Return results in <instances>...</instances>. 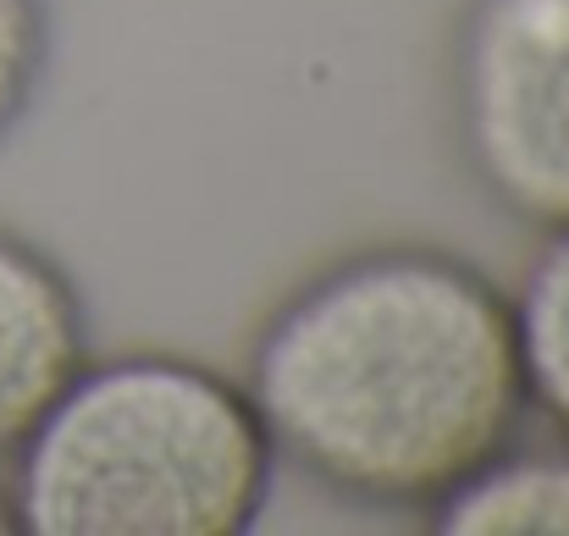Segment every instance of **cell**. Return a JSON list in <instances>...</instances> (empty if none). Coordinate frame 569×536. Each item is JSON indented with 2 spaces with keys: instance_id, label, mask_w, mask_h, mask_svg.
Masks as SVG:
<instances>
[{
  "instance_id": "1",
  "label": "cell",
  "mask_w": 569,
  "mask_h": 536,
  "mask_svg": "<svg viewBox=\"0 0 569 536\" xmlns=\"http://www.w3.org/2000/svg\"><path fill=\"white\" fill-rule=\"evenodd\" d=\"M243 387L282 465L420 526L531 420L509 288L437 244H377L299 282Z\"/></svg>"
},
{
  "instance_id": "2",
  "label": "cell",
  "mask_w": 569,
  "mask_h": 536,
  "mask_svg": "<svg viewBox=\"0 0 569 536\" xmlns=\"http://www.w3.org/2000/svg\"><path fill=\"white\" fill-rule=\"evenodd\" d=\"M17 536H243L277 487L249 387L204 359H94L6 459Z\"/></svg>"
},
{
  "instance_id": "3",
  "label": "cell",
  "mask_w": 569,
  "mask_h": 536,
  "mask_svg": "<svg viewBox=\"0 0 569 536\" xmlns=\"http://www.w3.org/2000/svg\"><path fill=\"white\" fill-rule=\"evenodd\" d=\"M448 100L481 193L537 232H565L569 0H470L453 28Z\"/></svg>"
},
{
  "instance_id": "4",
  "label": "cell",
  "mask_w": 569,
  "mask_h": 536,
  "mask_svg": "<svg viewBox=\"0 0 569 536\" xmlns=\"http://www.w3.org/2000/svg\"><path fill=\"white\" fill-rule=\"evenodd\" d=\"M89 365L78 277L28 232L0 227V465Z\"/></svg>"
},
{
  "instance_id": "5",
  "label": "cell",
  "mask_w": 569,
  "mask_h": 536,
  "mask_svg": "<svg viewBox=\"0 0 569 536\" xmlns=\"http://www.w3.org/2000/svg\"><path fill=\"white\" fill-rule=\"evenodd\" d=\"M426 526L437 536H569V443H509L476 476H465Z\"/></svg>"
},
{
  "instance_id": "6",
  "label": "cell",
  "mask_w": 569,
  "mask_h": 536,
  "mask_svg": "<svg viewBox=\"0 0 569 536\" xmlns=\"http://www.w3.org/2000/svg\"><path fill=\"white\" fill-rule=\"evenodd\" d=\"M509 305L531 415H542L559 431V443H569V227L548 232Z\"/></svg>"
},
{
  "instance_id": "7",
  "label": "cell",
  "mask_w": 569,
  "mask_h": 536,
  "mask_svg": "<svg viewBox=\"0 0 569 536\" xmlns=\"http://www.w3.org/2000/svg\"><path fill=\"white\" fill-rule=\"evenodd\" d=\"M50 72V0H0V145L28 122Z\"/></svg>"
},
{
  "instance_id": "8",
  "label": "cell",
  "mask_w": 569,
  "mask_h": 536,
  "mask_svg": "<svg viewBox=\"0 0 569 536\" xmlns=\"http://www.w3.org/2000/svg\"><path fill=\"white\" fill-rule=\"evenodd\" d=\"M0 536H17V515H11V493H6V476H0Z\"/></svg>"
}]
</instances>
